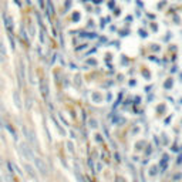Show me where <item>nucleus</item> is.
Wrapping results in <instances>:
<instances>
[{"mask_svg":"<svg viewBox=\"0 0 182 182\" xmlns=\"http://www.w3.org/2000/svg\"><path fill=\"white\" fill-rule=\"evenodd\" d=\"M21 151L23 152H26V156H29L30 159H34V155H33V152L27 148V145L26 144H21Z\"/></svg>","mask_w":182,"mask_h":182,"instance_id":"obj_2","label":"nucleus"},{"mask_svg":"<svg viewBox=\"0 0 182 182\" xmlns=\"http://www.w3.org/2000/svg\"><path fill=\"white\" fill-rule=\"evenodd\" d=\"M34 162H36V167L37 169L43 174V175H47V167L44 165V162H43V159H38V158H34Z\"/></svg>","mask_w":182,"mask_h":182,"instance_id":"obj_1","label":"nucleus"}]
</instances>
